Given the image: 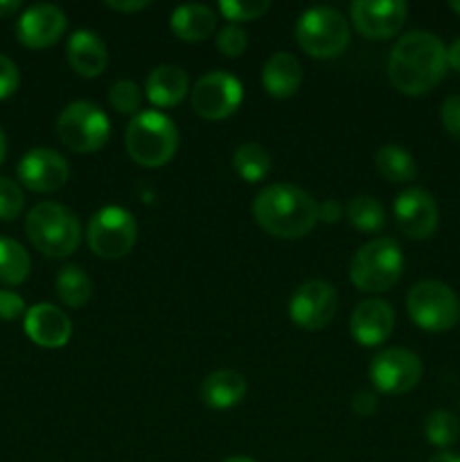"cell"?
I'll list each match as a JSON object with an SVG mask.
<instances>
[{"label":"cell","mask_w":460,"mask_h":462,"mask_svg":"<svg viewBox=\"0 0 460 462\" xmlns=\"http://www.w3.org/2000/svg\"><path fill=\"white\" fill-rule=\"evenodd\" d=\"M424 436L431 442L433 447H440V449H446V447L455 445L460 438V420L455 418V413L446 409L433 411L431 415L424 422Z\"/></svg>","instance_id":"29"},{"label":"cell","mask_w":460,"mask_h":462,"mask_svg":"<svg viewBox=\"0 0 460 462\" xmlns=\"http://www.w3.org/2000/svg\"><path fill=\"white\" fill-rule=\"evenodd\" d=\"M395 328V311L386 300L370 298L359 302L350 316V334L365 347L382 346Z\"/></svg>","instance_id":"18"},{"label":"cell","mask_w":460,"mask_h":462,"mask_svg":"<svg viewBox=\"0 0 460 462\" xmlns=\"http://www.w3.org/2000/svg\"><path fill=\"white\" fill-rule=\"evenodd\" d=\"M149 0H106V7L115 9V12L131 14V12H143L149 7Z\"/></svg>","instance_id":"39"},{"label":"cell","mask_w":460,"mask_h":462,"mask_svg":"<svg viewBox=\"0 0 460 462\" xmlns=\"http://www.w3.org/2000/svg\"><path fill=\"white\" fill-rule=\"evenodd\" d=\"M341 217L343 206L338 201H334V199H327V201H323L318 206V221H323V224H336Z\"/></svg>","instance_id":"38"},{"label":"cell","mask_w":460,"mask_h":462,"mask_svg":"<svg viewBox=\"0 0 460 462\" xmlns=\"http://www.w3.org/2000/svg\"><path fill=\"white\" fill-rule=\"evenodd\" d=\"M224 462H255L253 458H246V456H235V458H228Z\"/></svg>","instance_id":"44"},{"label":"cell","mask_w":460,"mask_h":462,"mask_svg":"<svg viewBox=\"0 0 460 462\" xmlns=\"http://www.w3.org/2000/svg\"><path fill=\"white\" fill-rule=\"evenodd\" d=\"M428 462H460L458 454H451V451H440V454L431 456Z\"/></svg>","instance_id":"42"},{"label":"cell","mask_w":460,"mask_h":462,"mask_svg":"<svg viewBox=\"0 0 460 462\" xmlns=\"http://www.w3.org/2000/svg\"><path fill=\"white\" fill-rule=\"evenodd\" d=\"M246 45L248 36L239 25H225L224 30H219V34H216V48H219V52L224 54V57H242Z\"/></svg>","instance_id":"33"},{"label":"cell","mask_w":460,"mask_h":462,"mask_svg":"<svg viewBox=\"0 0 460 462\" xmlns=\"http://www.w3.org/2000/svg\"><path fill=\"white\" fill-rule=\"evenodd\" d=\"M442 126L449 131L454 138H460V95H451L445 99L440 108Z\"/></svg>","instance_id":"35"},{"label":"cell","mask_w":460,"mask_h":462,"mask_svg":"<svg viewBox=\"0 0 460 462\" xmlns=\"http://www.w3.org/2000/svg\"><path fill=\"white\" fill-rule=\"evenodd\" d=\"M170 27L180 41H188V43H198V41H206L207 36H212L216 27V16L210 7L198 3L180 5L171 12Z\"/></svg>","instance_id":"23"},{"label":"cell","mask_w":460,"mask_h":462,"mask_svg":"<svg viewBox=\"0 0 460 462\" xmlns=\"http://www.w3.org/2000/svg\"><path fill=\"white\" fill-rule=\"evenodd\" d=\"M350 409L352 413L359 415V418H368V415H373L374 409H377V395L370 391L354 393L350 402Z\"/></svg>","instance_id":"37"},{"label":"cell","mask_w":460,"mask_h":462,"mask_svg":"<svg viewBox=\"0 0 460 462\" xmlns=\"http://www.w3.org/2000/svg\"><path fill=\"white\" fill-rule=\"evenodd\" d=\"M370 382L383 395H404L419 383L424 365L415 352L406 347L382 350L370 364Z\"/></svg>","instance_id":"10"},{"label":"cell","mask_w":460,"mask_h":462,"mask_svg":"<svg viewBox=\"0 0 460 462\" xmlns=\"http://www.w3.org/2000/svg\"><path fill=\"white\" fill-rule=\"evenodd\" d=\"M338 310V293L325 280H309L300 284L289 302V316L293 323L307 332L327 328Z\"/></svg>","instance_id":"12"},{"label":"cell","mask_w":460,"mask_h":462,"mask_svg":"<svg viewBox=\"0 0 460 462\" xmlns=\"http://www.w3.org/2000/svg\"><path fill=\"white\" fill-rule=\"evenodd\" d=\"M436 199L422 188H409L395 199V221L410 239H428L437 228Z\"/></svg>","instance_id":"16"},{"label":"cell","mask_w":460,"mask_h":462,"mask_svg":"<svg viewBox=\"0 0 460 462\" xmlns=\"http://www.w3.org/2000/svg\"><path fill=\"white\" fill-rule=\"evenodd\" d=\"M449 7L454 9L455 14H460V0H451V3H449Z\"/></svg>","instance_id":"45"},{"label":"cell","mask_w":460,"mask_h":462,"mask_svg":"<svg viewBox=\"0 0 460 462\" xmlns=\"http://www.w3.org/2000/svg\"><path fill=\"white\" fill-rule=\"evenodd\" d=\"M409 5L404 0H356L350 5V18L365 39H388L404 27Z\"/></svg>","instance_id":"13"},{"label":"cell","mask_w":460,"mask_h":462,"mask_svg":"<svg viewBox=\"0 0 460 462\" xmlns=\"http://www.w3.org/2000/svg\"><path fill=\"white\" fill-rule=\"evenodd\" d=\"M25 208V194L16 180L0 176V221H14Z\"/></svg>","instance_id":"32"},{"label":"cell","mask_w":460,"mask_h":462,"mask_svg":"<svg viewBox=\"0 0 460 462\" xmlns=\"http://www.w3.org/2000/svg\"><path fill=\"white\" fill-rule=\"evenodd\" d=\"M90 251L104 260H120L138 239V224L133 215L120 206H106L95 212L86 230Z\"/></svg>","instance_id":"9"},{"label":"cell","mask_w":460,"mask_h":462,"mask_svg":"<svg viewBox=\"0 0 460 462\" xmlns=\"http://www.w3.org/2000/svg\"><path fill=\"white\" fill-rule=\"evenodd\" d=\"M18 81H21L18 66L9 57L0 54V99L9 97L18 88Z\"/></svg>","instance_id":"36"},{"label":"cell","mask_w":460,"mask_h":462,"mask_svg":"<svg viewBox=\"0 0 460 462\" xmlns=\"http://www.w3.org/2000/svg\"><path fill=\"white\" fill-rule=\"evenodd\" d=\"M147 99L158 108L176 106L185 99L189 90L188 72L171 63H162V66L153 68L147 77Z\"/></svg>","instance_id":"20"},{"label":"cell","mask_w":460,"mask_h":462,"mask_svg":"<svg viewBox=\"0 0 460 462\" xmlns=\"http://www.w3.org/2000/svg\"><path fill=\"white\" fill-rule=\"evenodd\" d=\"M25 233L32 246L48 257H68L79 248L81 224L61 203H36L25 217Z\"/></svg>","instance_id":"3"},{"label":"cell","mask_w":460,"mask_h":462,"mask_svg":"<svg viewBox=\"0 0 460 462\" xmlns=\"http://www.w3.org/2000/svg\"><path fill=\"white\" fill-rule=\"evenodd\" d=\"M66 59L72 70L79 77L93 79L99 77L108 66V50L102 36L93 30H77L68 39Z\"/></svg>","instance_id":"19"},{"label":"cell","mask_w":460,"mask_h":462,"mask_svg":"<svg viewBox=\"0 0 460 462\" xmlns=\"http://www.w3.org/2000/svg\"><path fill=\"white\" fill-rule=\"evenodd\" d=\"M32 271V260L25 248L16 239L0 237V284L16 287L27 280Z\"/></svg>","instance_id":"26"},{"label":"cell","mask_w":460,"mask_h":462,"mask_svg":"<svg viewBox=\"0 0 460 462\" xmlns=\"http://www.w3.org/2000/svg\"><path fill=\"white\" fill-rule=\"evenodd\" d=\"M374 165L377 171L391 183H409L418 174V167H415L413 156H410L406 149H401L400 144H383L374 153Z\"/></svg>","instance_id":"25"},{"label":"cell","mask_w":460,"mask_h":462,"mask_svg":"<svg viewBox=\"0 0 460 462\" xmlns=\"http://www.w3.org/2000/svg\"><path fill=\"white\" fill-rule=\"evenodd\" d=\"M296 41L314 59H334L350 43V23L332 7H311L298 18Z\"/></svg>","instance_id":"6"},{"label":"cell","mask_w":460,"mask_h":462,"mask_svg":"<svg viewBox=\"0 0 460 462\" xmlns=\"http://www.w3.org/2000/svg\"><path fill=\"white\" fill-rule=\"evenodd\" d=\"M54 287H57L59 300L66 307H70V310H79V307H84L86 302L90 300V296H93V280H90V275L77 264L63 266V269L59 271Z\"/></svg>","instance_id":"24"},{"label":"cell","mask_w":460,"mask_h":462,"mask_svg":"<svg viewBox=\"0 0 460 462\" xmlns=\"http://www.w3.org/2000/svg\"><path fill=\"white\" fill-rule=\"evenodd\" d=\"M404 273V253L395 239L379 237L363 244L350 262V280L365 293H383Z\"/></svg>","instance_id":"5"},{"label":"cell","mask_w":460,"mask_h":462,"mask_svg":"<svg viewBox=\"0 0 460 462\" xmlns=\"http://www.w3.org/2000/svg\"><path fill=\"white\" fill-rule=\"evenodd\" d=\"M302 84V66L293 54L275 52L262 70V86L271 97L287 99L300 88Z\"/></svg>","instance_id":"22"},{"label":"cell","mask_w":460,"mask_h":462,"mask_svg":"<svg viewBox=\"0 0 460 462\" xmlns=\"http://www.w3.org/2000/svg\"><path fill=\"white\" fill-rule=\"evenodd\" d=\"M253 217L273 237L298 239L309 235L318 224V203L298 185H266L253 201Z\"/></svg>","instance_id":"2"},{"label":"cell","mask_w":460,"mask_h":462,"mask_svg":"<svg viewBox=\"0 0 460 462\" xmlns=\"http://www.w3.org/2000/svg\"><path fill=\"white\" fill-rule=\"evenodd\" d=\"M126 152L138 165L162 167L179 147V131L171 117L158 111H140L126 126Z\"/></svg>","instance_id":"4"},{"label":"cell","mask_w":460,"mask_h":462,"mask_svg":"<svg viewBox=\"0 0 460 462\" xmlns=\"http://www.w3.org/2000/svg\"><path fill=\"white\" fill-rule=\"evenodd\" d=\"M18 180L25 185L32 192H57L66 185L68 176H70V167L68 161L54 149L36 147L27 152L25 156L18 161L16 167Z\"/></svg>","instance_id":"14"},{"label":"cell","mask_w":460,"mask_h":462,"mask_svg":"<svg viewBox=\"0 0 460 462\" xmlns=\"http://www.w3.org/2000/svg\"><path fill=\"white\" fill-rule=\"evenodd\" d=\"M5 153H7V138H5V134L0 131V162L5 161Z\"/></svg>","instance_id":"43"},{"label":"cell","mask_w":460,"mask_h":462,"mask_svg":"<svg viewBox=\"0 0 460 462\" xmlns=\"http://www.w3.org/2000/svg\"><path fill=\"white\" fill-rule=\"evenodd\" d=\"M269 0H221L219 3L221 16L228 18L230 25H233V23L255 21L262 14L269 12Z\"/></svg>","instance_id":"31"},{"label":"cell","mask_w":460,"mask_h":462,"mask_svg":"<svg viewBox=\"0 0 460 462\" xmlns=\"http://www.w3.org/2000/svg\"><path fill=\"white\" fill-rule=\"evenodd\" d=\"M233 167L239 179L257 183L271 171V156L260 143H244L235 149Z\"/></svg>","instance_id":"27"},{"label":"cell","mask_w":460,"mask_h":462,"mask_svg":"<svg viewBox=\"0 0 460 462\" xmlns=\"http://www.w3.org/2000/svg\"><path fill=\"white\" fill-rule=\"evenodd\" d=\"M57 134L68 149L77 153L99 152L108 143L111 122L93 102L77 99L68 104L57 120Z\"/></svg>","instance_id":"8"},{"label":"cell","mask_w":460,"mask_h":462,"mask_svg":"<svg viewBox=\"0 0 460 462\" xmlns=\"http://www.w3.org/2000/svg\"><path fill=\"white\" fill-rule=\"evenodd\" d=\"M244 99V88L237 77L225 70L203 75L194 84L192 108L203 120H224L233 116Z\"/></svg>","instance_id":"11"},{"label":"cell","mask_w":460,"mask_h":462,"mask_svg":"<svg viewBox=\"0 0 460 462\" xmlns=\"http://www.w3.org/2000/svg\"><path fill=\"white\" fill-rule=\"evenodd\" d=\"M27 311L25 300L16 291L0 289V320H16Z\"/></svg>","instance_id":"34"},{"label":"cell","mask_w":460,"mask_h":462,"mask_svg":"<svg viewBox=\"0 0 460 462\" xmlns=\"http://www.w3.org/2000/svg\"><path fill=\"white\" fill-rule=\"evenodd\" d=\"M248 391V383L237 370H215L201 383V400L215 411H225L237 406Z\"/></svg>","instance_id":"21"},{"label":"cell","mask_w":460,"mask_h":462,"mask_svg":"<svg viewBox=\"0 0 460 462\" xmlns=\"http://www.w3.org/2000/svg\"><path fill=\"white\" fill-rule=\"evenodd\" d=\"M345 217L352 228L361 230V233H379L386 226V210L377 199L368 197V194H359L352 199L347 203Z\"/></svg>","instance_id":"28"},{"label":"cell","mask_w":460,"mask_h":462,"mask_svg":"<svg viewBox=\"0 0 460 462\" xmlns=\"http://www.w3.org/2000/svg\"><path fill=\"white\" fill-rule=\"evenodd\" d=\"M446 72V48L433 32L413 30L401 36L388 59V77L404 95H424Z\"/></svg>","instance_id":"1"},{"label":"cell","mask_w":460,"mask_h":462,"mask_svg":"<svg viewBox=\"0 0 460 462\" xmlns=\"http://www.w3.org/2000/svg\"><path fill=\"white\" fill-rule=\"evenodd\" d=\"M18 9H21V3H18V0H0V18L12 16Z\"/></svg>","instance_id":"41"},{"label":"cell","mask_w":460,"mask_h":462,"mask_svg":"<svg viewBox=\"0 0 460 462\" xmlns=\"http://www.w3.org/2000/svg\"><path fill=\"white\" fill-rule=\"evenodd\" d=\"M446 66H451L454 70L460 72V36L449 45V50H446Z\"/></svg>","instance_id":"40"},{"label":"cell","mask_w":460,"mask_h":462,"mask_svg":"<svg viewBox=\"0 0 460 462\" xmlns=\"http://www.w3.org/2000/svg\"><path fill=\"white\" fill-rule=\"evenodd\" d=\"M23 328H25L30 341L45 350H59L72 337V323L68 314L50 302H39V305L30 307L25 311Z\"/></svg>","instance_id":"17"},{"label":"cell","mask_w":460,"mask_h":462,"mask_svg":"<svg viewBox=\"0 0 460 462\" xmlns=\"http://www.w3.org/2000/svg\"><path fill=\"white\" fill-rule=\"evenodd\" d=\"M108 102L122 116H138L140 106H143V93L140 86L131 79H120L111 86L108 93Z\"/></svg>","instance_id":"30"},{"label":"cell","mask_w":460,"mask_h":462,"mask_svg":"<svg viewBox=\"0 0 460 462\" xmlns=\"http://www.w3.org/2000/svg\"><path fill=\"white\" fill-rule=\"evenodd\" d=\"M406 311L424 332H446L458 323L460 302L449 284L440 280H422L413 284L406 296Z\"/></svg>","instance_id":"7"},{"label":"cell","mask_w":460,"mask_h":462,"mask_svg":"<svg viewBox=\"0 0 460 462\" xmlns=\"http://www.w3.org/2000/svg\"><path fill=\"white\" fill-rule=\"evenodd\" d=\"M68 18L61 7L50 3H39L27 7L16 23V34L25 48L43 50L57 43L63 36Z\"/></svg>","instance_id":"15"}]
</instances>
